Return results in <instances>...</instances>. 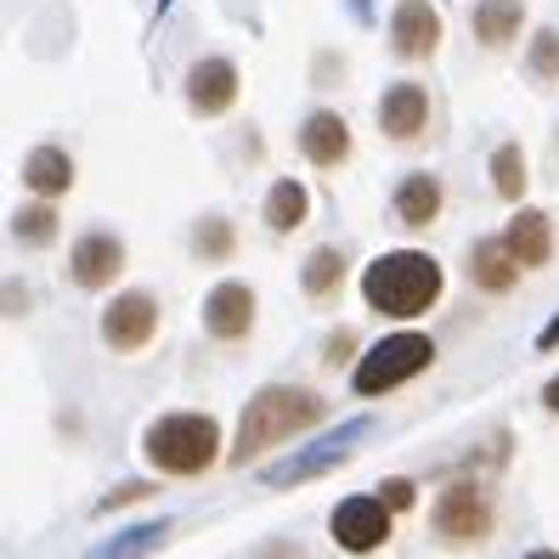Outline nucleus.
<instances>
[{
	"label": "nucleus",
	"instance_id": "obj_27",
	"mask_svg": "<svg viewBox=\"0 0 559 559\" xmlns=\"http://www.w3.org/2000/svg\"><path fill=\"white\" fill-rule=\"evenodd\" d=\"M543 407H548V413H559V379H548V390H543Z\"/></svg>",
	"mask_w": 559,
	"mask_h": 559
},
{
	"label": "nucleus",
	"instance_id": "obj_25",
	"mask_svg": "<svg viewBox=\"0 0 559 559\" xmlns=\"http://www.w3.org/2000/svg\"><path fill=\"white\" fill-rule=\"evenodd\" d=\"M350 350H356V340H350V328H340L334 340H328V350H322V361L328 368H340V361H350Z\"/></svg>",
	"mask_w": 559,
	"mask_h": 559
},
{
	"label": "nucleus",
	"instance_id": "obj_28",
	"mask_svg": "<svg viewBox=\"0 0 559 559\" xmlns=\"http://www.w3.org/2000/svg\"><path fill=\"white\" fill-rule=\"evenodd\" d=\"M525 559H559V554L554 548H537V554H525Z\"/></svg>",
	"mask_w": 559,
	"mask_h": 559
},
{
	"label": "nucleus",
	"instance_id": "obj_6",
	"mask_svg": "<svg viewBox=\"0 0 559 559\" xmlns=\"http://www.w3.org/2000/svg\"><path fill=\"white\" fill-rule=\"evenodd\" d=\"M153 334H158V300H153V294H142V288L119 294V300L103 311V340H108V350H119V356L142 350Z\"/></svg>",
	"mask_w": 559,
	"mask_h": 559
},
{
	"label": "nucleus",
	"instance_id": "obj_29",
	"mask_svg": "<svg viewBox=\"0 0 559 559\" xmlns=\"http://www.w3.org/2000/svg\"><path fill=\"white\" fill-rule=\"evenodd\" d=\"M272 559H300V554H288V548H272Z\"/></svg>",
	"mask_w": 559,
	"mask_h": 559
},
{
	"label": "nucleus",
	"instance_id": "obj_17",
	"mask_svg": "<svg viewBox=\"0 0 559 559\" xmlns=\"http://www.w3.org/2000/svg\"><path fill=\"white\" fill-rule=\"evenodd\" d=\"M441 181L430 176V170H413L402 187H396V215H402V226H413V233H424L436 215H441Z\"/></svg>",
	"mask_w": 559,
	"mask_h": 559
},
{
	"label": "nucleus",
	"instance_id": "obj_3",
	"mask_svg": "<svg viewBox=\"0 0 559 559\" xmlns=\"http://www.w3.org/2000/svg\"><path fill=\"white\" fill-rule=\"evenodd\" d=\"M142 452L164 475H204L221 457V424L210 413H164L147 430Z\"/></svg>",
	"mask_w": 559,
	"mask_h": 559
},
{
	"label": "nucleus",
	"instance_id": "obj_10",
	"mask_svg": "<svg viewBox=\"0 0 559 559\" xmlns=\"http://www.w3.org/2000/svg\"><path fill=\"white\" fill-rule=\"evenodd\" d=\"M390 46H396V57H407V62L430 57L441 46V12L430 7V0H402L396 17H390Z\"/></svg>",
	"mask_w": 559,
	"mask_h": 559
},
{
	"label": "nucleus",
	"instance_id": "obj_11",
	"mask_svg": "<svg viewBox=\"0 0 559 559\" xmlns=\"http://www.w3.org/2000/svg\"><path fill=\"white\" fill-rule=\"evenodd\" d=\"M204 328L215 340H226V345L249 340V328H254V288L249 283H221L204 300Z\"/></svg>",
	"mask_w": 559,
	"mask_h": 559
},
{
	"label": "nucleus",
	"instance_id": "obj_1",
	"mask_svg": "<svg viewBox=\"0 0 559 559\" xmlns=\"http://www.w3.org/2000/svg\"><path fill=\"white\" fill-rule=\"evenodd\" d=\"M441 266L430 254H418V249H402V254H379L368 272H361V300H368V311L379 317H424L436 300H441Z\"/></svg>",
	"mask_w": 559,
	"mask_h": 559
},
{
	"label": "nucleus",
	"instance_id": "obj_19",
	"mask_svg": "<svg viewBox=\"0 0 559 559\" xmlns=\"http://www.w3.org/2000/svg\"><path fill=\"white\" fill-rule=\"evenodd\" d=\"M306 215H311V192L300 181H277L266 192V226L272 233H294V226H306Z\"/></svg>",
	"mask_w": 559,
	"mask_h": 559
},
{
	"label": "nucleus",
	"instance_id": "obj_14",
	"mask_svg": "<svg viewBox=\"0 0 559 559\" xmlns=\"http://www.w3.org/2000/svg\"><path fill=\"white\" fill-rule=\"evenodd\" d=\"M503 243H509V254L520 260L525 272H532V266H548V254H554V226H548L543 210H520V215L509 221Z\"/></svg>",
	"mask_w": 559,
	"mask_h": 559
},
{
	"label": "nucleus",
	"instance_id": "obj_18",
	"mask_svg": "<svg viewBox=\"0 0 559 559\" xmlns=\"http://www.w3.org/2000/svg\"><path fill=\"white\" fill-rule=\"evenodd\" d=\"M520 23H525L520 0H480V7H475V40L491 46V51H503L520 35Z\"/></svg>",
	"mask_w": 559,
	"mask_h": 559
},
{
	"label": "nucleus",
	"instance_id": "obj_21",
	"mask_svg": "<svg viewBox=\"0 0 559 559\" xmlns=\"http://www.w3.org/2000/svg\"><path fill=\"white\" fill-rule=\"evenodd\" d=\"M491 187H498V199H509V204L525 199V153L514 142H503L491 153Z\"/></svg>",
	"mask_w": 559,
	"mask_h": 559
},
{
	"label": "nucleus",
	"instance_id": "obj_16",
	"mask_svg": "<svg viewBox=\"0 0 559 559\" xmlns=\"http://www.w3.org/2000/svg\"><path fill=\"white\" fill-rule=\"evenodd\" d=\"M23 187L35 192V199H62V192L74 187V158L62 147H35L23 158Z\"/></svg>",
	"mask_w": 559,
	"mask_h": 559
},
{
	"label": "nucleus",
	"instance_id": "obj_12",
	"mask_svg": "<svg viewBox=\"0 0 559 559\" xmlns=\"http://www.w3.org/2000/svg\"><path fill=\"white\" fill-rule=\"evenodd\" d=\"M119 272H124V243L114 233H85L69 254V277L80 288H108Z\"/></svg>",
	"mask_w": 559,
	"mask_h": 559
},
{
	"label": "nucleus",
	"instance_id": "obj_4",
	"mask_svg": "<svg viewBox=\"0 0 559 559\" xmlns=\"http://www.w3.org/2000/svg\"><path fill=\"white\" fill-rule=\"evenodd\" d=\"M430 361H436L430 334H390L356 361V396H390V390H402L407 379H418Z\"/></svg>",
	"mask_w": 559,
	"mask_h": 559
},
{
	"label": "nucleus",
	"instance_id": "obj_23",
	"mask_svg": "<svg viewBox=\"0 0 559 559\" xmlns=\"http://www.w3.org/2000/svg\"><path fill=\"white\" fill-rule=\"evenodd\" d=\"M192 249H199L204 260H226V254H233V221H221V215L199 221V233H192Z\"/></svg>",
	"mask_w": 559,
	"mask_h": 559
},
{
	"label": "nucleus",
	"instance_id": "obj_9",
	"mask_svg": "<svg viewBox=\"0 0 559 559\" xmlns=\"http://www.w3.org/2000/svg\"><path fill=\"white\" fill-rule=\"evenodd\" d=\"M233 103H238V69H233V62H226V57L192 62V69H187V108L215 119V114H226Z\"/></svg>",
	"mask_w": 559,
	"mask_h": 559
},
{
	"label": "nucleus",
	"instance_id": "obj_5",
	"mask_svg": "<svg viewBox=\"0 0 559 559\" xmlns=\"http://www.w3.org/2000/svg\"><path fill=\"white\" fill-rule=\"evenodd\" d=\"M436 537L452 543V548H475L491 537V525H498V514H491V498L475 486V480H457L447 486L441 498H436Z\"/></svg>",
	"mask_w": 559,
	"mask_h": 559
},
{
	"label": "nucleus",
	"instance_id": "obj_22",
	"mask_svg": "<svg viewBox=\"0 0 559 559\" xmlns=\"http://www.w3.org/2000/svg\"><path fill=\"white\" fill-rule=\"evenodd\" d=\"M12 233H17V243H35V249L51 243V238H57V210H51V199L17 210V215H12Z\"/></svg>",
	"mask_w": 559,
	"mask_h": 559
},
{
	"label": "nucleus",
	"instance_id": "obj_2",
	"mask_svg": "<svg viewBox=\"0 0 559 559\" xmlns=\"http://www.w3.org/2000/svg\"><path fill=\"white\" fill-rule=\"evenodd\" d=\"M311 424H322V396L317 390H294V384H272L243 407L238 441H233V464H249V457L272 452L294 436H306Z\"/></svg>",
	"mask_w": 559,
	"mask_h": 559
},
{
	"label": "nucleus",
	"instance_id": "obj_26",
	"mask_svg": "<svg viewBox=\"0 0 559 559\" xmlns=\"http://www.w3.org/2000/svg\"><path fill=\"white\" fill-rule=\"evenodd\" d=\"M379 498L390 503V514H402V509L413 503V480H384V491H379Z\"/></svg>",
	"mask_w": 559,
	"mask_h": 559
},
{
	"label": "nucleus",
	"instance_id": "obj_15",
	"mask_svg": "<svg viewBox=\"0 0 559 559\" xmlns=\"http://www.w3.org/2000/svg\"><path fill=\"white\" fill-rule=\"evenodd\" d=\"M520 272H525V266L509 254L503 238H486V243L469 249V277H475V288H486V294H509V288L520 283Z\"/></svg>",
	"mask_w": 559,
	"mask_h": 559
},
{
	"label": "nucleus",
	"instance_id": "obj_7",
	"mask_svg": "<svg viewBox=\"0 0 559 559\" xmlns=\"http://www.w3.org/2000/svg\"><path fill=\"white\" fill-rule=\"evenodd\" d=\"M334 543L340 548H350V554H373V548H384L390 543V503L384 498H345L340 509H334Z\"/></svg>",
	"mask_w": 559,
	"mask_h": 559
},
{
	"label": "nucleus",
	"instance_id": "obj_20",
	"mask_svg": "<svg viewBox=\"0 0 559 559\" xmlns=\"http://www.w3.org/2000/svg\"><path fill=\"white\" fill-rule=\"evenodd\" d=\"M340 283H345V254L340 249H317L306 260V294L311 300H334Z\"/></svg>",
	"mask_w": 559,
	"mask_h": 559
},
{
	"label": "nucleus",
	"instance_id": "obj_8",
	"mask_svg": "<svg viewBox=\"0 0 559 559\" xmlns=\"http://www.w3.org/2000/svg\"><path fill=\"white\" fill-rule=\"evenodd\" d=\"M379 130L390 142H418L424 130H430V91L402 80V85H390L379 96Z\"/></svg>",
	"mask_w": 559,
	"mask_h": 559
},
{
	"label": "nucleus",
	"instance_id": "obj_13",
	"mask_svg": "<svg viewBox=\"0 0 559 559\" xmlns=\"http://www.w3.org/2000/svg\"><path fill=\"white\" fill-rule=\"evenodd\" d=\"M300 153L317 164V170H340V164L350 158V124L340 114H311L306 130H300Z\"/></svg>",
	"mask_w": 559,
	"mask_h": 559
},
{
	"label": "nucleus",
	"instance_id": "obj_24",
	"mask_svg": "<svg viewBox=\"0 0 559 559\" xmlns=\"http://www.w3.org/2000/svg\"><path fill=\"white\" fill-rule=\"evenodd\" d=\"M525 62H532L537 80H559V28H543V35L532 40V57H525Z\"/></svg>",
	"mask_w": 559,
	"mask_h": 559
}]
</instances>
